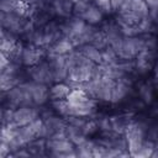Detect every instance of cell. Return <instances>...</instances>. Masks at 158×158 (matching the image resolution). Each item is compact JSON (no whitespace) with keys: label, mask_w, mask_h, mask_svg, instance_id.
<instances>
[{"label":"cell","mask_w":158,"mask_h":158,"mask_svg":"<svg viewBox=\"0 0 158 158\" xmlns=\"http://www.w3.org/2000/svg\"><path fill=\"white\" fill-rule=\"evenodd\" d=\"M72 86L67 83H54L49 86V98L52 100H59V99H67L68 94L70 93Z\"/></svg>","instance_id":"obj_11"},{"label":"cell","mask_w":158,"mask_h":158,"mask_svg":"<svg viewBox=\"0 0 158 158\" xmlns=\"http://www.w3.org/2000/svg\"><path fill=\"white\" fill-rule=\"evenodd\" d=\"M81 131H83V133H84L86 137H90V136H93L94 133H96V132L99 131L96 120H95V118H88L86 122H85V125H84V127L81 128Z\"/></svg>","instance_id":"obj_18"},{"label":"cell","mask_w":158,"mask_h":158,"mask_svg":"<svg viewBox=\"0 0 158 158\" xmlns=\"http://www.w3.org/2000/svg\"><path fill=\"white\" fill-rule=\"evenodd\" d=\"M89 60H91L93 63L95 64H101L102 63V52L96 48L95 46H93L91 43H86V44H83L81 47L78 48Z\"/></svg>","instance_id":"obj_10"},{"label":"cell","mask_w":158,"mask_h":158,"mask_svg":"<svg viewBox=\"0 0 158 158\" xmlns=\"http://www.w3.org/2000/svg\"><path fill=\"white\" fill-rule=\"evenodd\" d=\"M90 43L93 46H95L96 48H99L100 51H102L106 47H109V42H107V38H106V35L101 28L98 30V32L95 33V36H94V38L91 40Z\"/></svg>","instance_id":"obj_15"},{"label":"cell","mask_w":158,"mask_h":158,"mask_svg":"<svg viewBox=\"0 0 158 158\" xmlns=\"http://www.w3.org/2000/svg\"><path fill=\"white\" fill-rule=\"evenodd\" d=\"M20 0H0V12L11 14L16 11Z\"/></svg>","instance_id":"obj_17"},{"label":"cell","mask_w":158,"mask_h":158,"mask_svg":"<svg viewBox=\"0 0 158 158\" xmlns=\"http://www.w3.org/2000/svg\"><path fill=\"white\" fill-rule=\"evenodd\" d=\"M22 1H23L25 4H27L28 6H32V5H35V4H36L38 0H22Z\"/></svg>","instance_id":"obj_20"},{"label":"cell","mask_w":158,"mask_h":158,"mask_svg":"<svg viewBox=\"0 0 158 158\" xmlns=\"http://www.w3.org/2000/svg\"><path fill=\"white\" fill-rule=\"evenodd\" d=\"M110 2H111L112 11H114V12H117V11H118V9L121 7V5H122L123 0H110Z\"/></svg>","instance_id":"obj_19"},{"label":"cell","mask_w":158,"mask_h":158,"mask_svg":"<svg viewBox=\"0 0 158 158\" xmlns=\"http://www.w3.org/2000/svg\"><path fill=\"white\" fill-rule=\"evenodd\" d=\"M47 53L46 48H40L33 44L23 46L20 53V63L25 67H33L42 60L43 54Z\"/></svg>","instance_id":"obj_4"},{"label":"cell","mask_w":158,"mask_h":158,"mask_svg":"<svg viewBox=\"0 0 158 158\" xmlns=\"http://www.w3.org/2000/svg\"><path fill=\"white\" fill-rule=\"evenodd\" d=\"M120 59H135L141 51L144 49V40L143 36H133V37H122L121 41L114 47Z\"/></svg>","instance_id":"obj_1"},{"label":"cell","mask_w":158,"mask_h":158,"mask_svg":"<svg viewBox=\"0 0 158 158\" xmlns=\"http://www.w3.org/2000/svg\"><path fill=\"white\" fill-rule=\"evenodd\" d=\"M30 84H31V94H32V100H33L35 106L41 107L44 104H47L48 100H51L48 85L35 83L32 80H30Z\"/></svg>","instance_id":"obj_5"},{"label":"cell","mask_w":158,"mask_h":158,"mask_svg":"<svg viewBox=\"0 0 158 158\" xmlns=\"http://www.w3.org/2000/svg\"><path fill=\"white\" fill-rule=\"evenodd\" d=\"M52 109L54 112L62 117H68L69 116V102L67 99H59V100H52L51 101Z\"/></svg>","instance_id":"obj_13"},{"label":"cell","mask_w":158,"mask_h":158,"mask_svg":"<svg viewBox=\"0 0 158 158\" xmlns=\"http://www.w3.org/2000/svg\"><path fill=\"white\" fill-rule=\"evenodd\" d=\"M98 122V127L99 131L106 133H111L112 132V125H111V117L110 116H99L98 118H95Z\"/></svg>","instance_id":"obj_16"},{"label":"cell","mask_w":158,"mask_h":158,"mask_svg":"<svg viewBox=\"0 0 158 158\" xmlns=\"http://www.w3.org/2000/svg\"><path fill=\"white\" fill-rule=\"evenodd\" d=\"M41 115V110L38 106H19L15 107L12 114V123L21 127L31 123Z\"/></svg>","instance_id":"obj_3"},{"label":"cell","mask_w":158,"mask_h":158,"mask_svg":"<svg viewBox=\"0 0 158 158\" xmlns=\"http://www.w3.org/2000/svg\"><path fill=\"white\" fill-rule=\"evenodd\" d=\"M94 147H95V141H91V139L86 138L83 143L75 146L77 157H79V158L94 157Z\"/></svg>","instance_id":"obj_12"},{"label":"cell","mask_w":158,"mask_h":158,"mask_svg":"<svg viewBox=\"0 0 158 158\" xmlns=\"http://www.w3.org/2000/svg\"><path fill=\"white\" fill-rule=\"evenodd\" d=\"M26 72L28 75V80H32V81L40 83V84H44L48 86L54 84L53 70H52V67L48 60H41L38 64H36L33 67H27Z\"/></svg>","instance_id":"obj_2"},{"label":"cell","mask_w":158,"mask_h":158,"mask_svg":"<svg viewBox=\"0 0 158 158\" xmlns=\"http://www.w3.org/2000/svg\"><path fill=\"white\" fill-rule=\"evenodd\" d=\"M43 122H44V138H48L52 135L63 131L65 128V126H67L65 117H62L59 115L56 116V114L49 116V117H47V118H44Z\"/></svg>","instance_id":"obj_7"},{"label":"cell","mask_w":158,"mask_h":158,"mask_svg":"<svg viewBox=\"0 0 158 158\" xmlns=\"http://www.w3.org/2000/svg\"><path fill=\"white\" fill-rule=\"evenodd\" d=\"M104 11L100 9V7H98L96 5H91L86 11H85V14L83 15V20L86 22V23H89V25H94V26H96V25H99V23H101L102 22V20H104Z\"/></svg>","instance_id":"obj_9"},{"label":"cell","mask_w":158,"mask_h":158,"mask_svg":"<svg viewBox=\"0 0 158 158\" xmlns=\"http://www.w3.org/2000/svg\"><path fill=\"white\" fill-rule=\"evenodd\" d=\"M74 0H52L51 15L60 19H68L73 15Z\"/></svg>","instance_id":"obj_6"},{"label":"cell","mask_w":158,"mask_h":158,"mask_svg":"<svg viewBox=\"0 0 158 158\" xmlns=\"http://www.w3.org/2000/svg\"><path fill=\"white\" fill-rule=\"evenodd\" d=\"M75 49L74 44L72 43V41L67 37H60L57 41H54L48 48H47V54H58V56H65L72 53Z\"/></svg>","instance_id":"obj_8"},{"label":"cell","mask_w":158,"mask_h":158,"mask_svg":"<svg viewBox=\"0 0 158 158\" xmlns=\"http://www.w3.org/2000/svg\"><path fill=\"white\" fill-rule=\"evenodd\" d=\"M101 52H102V63H101V64L112 65V64L117 63V60L120 59L118 56H117V53H116V51H115L111 46L106 47V48L102 49Z\"/></svg>","instance_id":"obj_14"}]
</instances>
